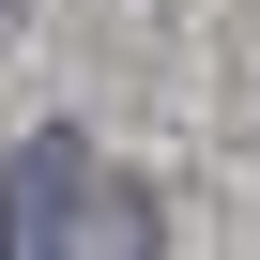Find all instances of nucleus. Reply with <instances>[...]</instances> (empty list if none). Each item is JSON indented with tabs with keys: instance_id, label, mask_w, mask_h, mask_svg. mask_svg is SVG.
<instances>
[{
	"instance_id": "1",
	"label": "nucleus",
	"mask_w": 260,
	"mask_h": 260,
	"mask_svg": "<svg viewBox=\"0 0 260 260\" xmlns=\"http://www.w3.org/2000/svg\"><path fill=\"white\" fill-rule=\"evenodd\" d=\"M92 153H77V122H31L16 138V169H0V260H61L77 245V214H92Z\"/></svg>"
},
{
	"instance_id": "2",
	"label": "nucleus",
	"mask_w": 260,
	"mask_h": 260,
	"mask_svg": "<svg viewBox=\"0 0 260 260\" xmlns=\"http://www.w3.org/2000/svg\"><path fill=\"white\" fill-rule=\"evenodd\" d=\"M77 260H153V184H92V214H77Z\"/></svg>"
}]
</instances>
